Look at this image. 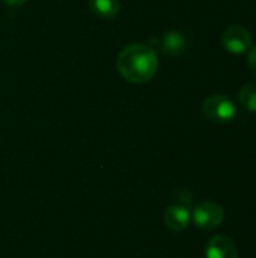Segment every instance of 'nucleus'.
Listing matches in <instances>:
<instances>
[{"instance_id":"1","label":"nucleus","mask_w":256,"mask_h":258,"mask_svg":"<svg viewBox=\"0 0 256 258\" xmlns=\"http://www.w3.org/2000/svg\"><path fill=\"white\" fill-rule=\"evenodd\" d=\"M116 68L127 82L142 85L155 76L158 70V57L149 45L130 44L118 54Z\"/></svg>"},{"instance_id":"6","label":"nucleus","mask_w":256,"mask_h":258,"mask_svg":"<svg viewBox=\"0 0 256 258\" xmlns=\"http://www.w3.org/2000/svg\"><path fill=\"white\" fill-rule=\"evenodd\" d=\"M163 219H164V224H166V227L169 230H172L175 233H180V231H184L189 227V224H190V212H189L187 207L174 204V206L166 209Z\"/></svg>"},{"instance_id":"5","label":"nucleus","mask_w":256,"mask_h":258,"mask_svg":"<svg viewBox=\"0 0 256 258\" xmlns=\"http://www.w3.org/2000/svg\"><path fill=\"white\" fill-rule=\"evenodd\" d=\"M205 258H238V251L228 236L217 234L207 242Z\"/></svg>"},{"instance_id":"8","label":"nucleus","mask_w":256,"mask_h":258,"mask_svg":"<svg viewBox=\"0 0 256 258\" xmlns=\"http://www.w3.org/2000/svg\"><path fill=\"white\" fill-rule=\"evenodd\" d=\"M92 12L101 18H115L121 11L119 0H89Z\"/></svg>"},{"instance_id":"4","label":"nucleus","mask_w":256,"mask_h":258,"mask_svg":"<svg viewBox=\"0 0 256 258\" xmlns=\"http://www.w3.org/2000/svg\"><path fill=\"white\" fill-rule=\"evenodd\" d=\"M222 44L226 51H229L232 54H241L250 48L252 35L246 27H243L240 24H232L223 30Z\"/></svg>"},{"instance_id":"12","label":"nucleus","mask_w":256,"mask_h":258,"mask_svg":"<svg viewBox=\"0 0 256 258\" xmlns=\"http://www.w3.org/2000/svg\"><path fill=\"white\" fill-rule=\"evenodd\" d=\"M5 5H8V6H21V5H24L27 0H2Z\"/></svg>"},{"instance_id":"2","label":"nucleus","mask_w":256,"mask_h":258,"mask_svg":"<svg viewBox=\"0 0 256 258\" xmlns=\"http://www.w3.org/2000/svg\"><path fill=\"white\" fill-rule=\"evenodd\" d=\"M202 112L208 121L216 124H228L237 115L234 101L223 94H214L207 97L202 103Z\"/></svg>"},{"instance_id":"11","label":"nucleus","mask_w":256,"mask_h":258,"mask_svg":"<svg viewBox=\"0 0 256 258\" xmlns=\"http://www.w3.org/2000/svg\"><path fill=\"white\" fill-rule=\"evenodd\" d=\"M247 65L252 70V73L256 76V45L249 48V54H247Z\"/></svg>"},{"instance_id":"7","label":"nucleus","mask_w":256,"mask_h":258,"mask_svg":"<svg viewBox=\"0 0 256 258\" xmlns=\"http://www.w3.org/2000/svg\"><path fill=\"white\" fill-rule=\"evenodd\" d=\"M161 48L167 56H180L187 48V38L178 30H170L163 35Z\"/></svg>"},{"instance_id":"9","label":"nucleus","mask_w":256,"mask_h":258,"mask_svg":"<svg viewBox=\"0 0 256 258\" xmlns=\"http://www.w3.org/2000/svg\"><path fill=\"white\" fill-rule=\"evenodd\" d=\"M238 100L246 110L256 113V83H246L240 89Z\"/></svg>"},{"instance_id":"10","label":"nucleus","mask_w":256,"mask_h":258,"mask_svg":"<svg viewBox=\"0 0 256 258\" xmlns=\"http://www.w3.org/2000/svg\"><path fill=\"white\" fill-rule=\"evenodd\" d=\"M192 194L187 190V189H178V190H175L174 192V201H175V204H178V206H183V207H190V204H192Z\"/></svg>"},{"instance_id":"3","label":"nucleus","mask_w":256,"mask_h":258,"mask_svg":"<svg viewBox=\"0 0 256 258\" xmlns=\"http://www.w3.org/2000/svg\"><path fill=\"white\" fill-rule=\"evenodd\" d=\"M190 219L199 230L211 231L222 225L225 219V212L223 207L214 201H202L193 209Z\"/></svg>"}]
</instances>
